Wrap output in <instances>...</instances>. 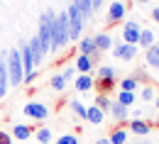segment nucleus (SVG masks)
Here are the masks:
<instances>
[{
  "mask_svg": "<svg viewBox=\"0 0 159 144\" xmlns=\"http://www.w3.org/2000/svg\"><path fill=\"white\" fill-rule=\"evenodd\" d=\"M132 78H135V81H137L139 85H142V83H144V85H147V81H149V73H147V71H144V68H137V73H135V76H132Z\"/></svg>",
  "mask_w": 159,
  "mask_h": 144,
  "instance_id": "nucleus-31",
  "label": "nucleus"
},
{
  "mask_svg": "<svg viewBox=\"0 0 159 144\" xmlns=\"http://www.w3.org/2000/svg\"><path fill=\"white\" fill-rule=\"evenodd\" d=\"M71 110H74V112L79 115L81 120H86V105L81 103L79 98H74V100H71Z\"/></svg>",
  "mask_w": 159,
  "mask_h": 144,
  "instance_id": "nucleus-29",
  "label": "nucleus"
},
{
  "mask_svg": "<svg viewBox=\"0 0 159 144\" xmlns=\"http://www.w3.org/2000/svg\"><path fill=\"white\" fill-rule=\"evenodd\" d=\"M127 137H130V132H127L125 127H115V129L110 132L108 142H110V144H127Z\"/></svg>",
  "mask_w": 159,
  "mask_h": 144,
  "instance_id": "nucleus-20",
  "label": "nucleus"
},
{
  "mask_svg": "<svg viewBox=\"0 0 159 144\" xmlns=\"http://www.w3.org/2000/svg\"><path fill=\"white\" fill-rule=\"evenodd\" d=\"M10 90V78H7V61H5V51L0 54V100L7 95Z\"/></svg>",
  "mask_w": 159,
  "mask_h": 144,
  "instance_id": "nucleus-12",
  "label": "nucleus"
},
{
  "mask_svg": "<svg viewBox=\"0 0 159 144\" xmlns=\"http://www.w3.org/2000/svg\"><path fill=\"white\" fill-rule=\"evenodd\" d=\"M93 66H96V61H93L91 56H83V54H79V56H76V63H74V68H76L79 73H91Z\"/></svg>",
  "mask_w": 159,
  "mask_h": 144,
  "instance_id": "nucleus-17",
  "label": "nucleus"
},
{
  "mask_svg": "<svg viewBox=\"0 0 159 144\" xmlns=\"http://www.w3.org/2000/svg\"><path fill=\"white\" fill-rule=\"evenodd\" d=\"M154 124H157V127H159V115H157V120H154Z\"/></svg>",
  "mask_w": 159,
  "mask_h": 144,
  "instance_id": "nucleus-40",
  "label": "nucleus"
},
{
  "mask_svg": "<svg viewBox=\"0 0 159 144\" xmlns=\"http://www.w3.org/2000/svg\"><path fill=\"white\" fill-rule=\"evenodd\" d=\"M149 46H154V32H152V29H142V32H139L137 49H149Z\"/></svg>",
  "mask_w": 159,
  "mask_h": 144,
  "instance_id": "nucleus-21",
  "label": "nucleus"
},
{
  "mask_svg": "<svg viewBox=\"0 0 159 144\" xmlns=\"http://www.w3.org/2000/svg\"><path fill=\"white\" fill-rule=\"evenodd\" d=\"M44 144H52V142H44Z\"/></svg>",
  "mask_w": 159,
  "mask_h": 144,
  "instance_id": "nucleus-41",
  "label": "nucleus"
},
{
  "mask_svg": "<svg viewBox=\"0 0 159 144\" xmlns=\"http://www.w3.org/2000/svg\"><path fill=\"white\" fill-rule=\"evenodd\" d=\"M37 73H39V71H30V73H25V83H32L34 78H37Z\"/></svg>",
  "mask_w": 159,
  "mask_h": 144,
  "instance_id": "nucleus-34",
  "label": "nucleus"
},
{
  "mask_svg": "<svg viewBox=\"0 0 159 144\" xmlns=\"http://www.w3.org/2000/svg\"><path fill=\"white\" fill-rule=\"evenodd\" d=\"M10 134H12V139L15 142H27L30 137H34V129L30 127V124H22V122H17L12 129H10Z\"/></svg>",
  "mask_w": 159,
  "mask_h": 144,
  "instance_id": "nucleus-13",
  "label": "nucleus"
},
{
  "mask_svg": "<svg viewBox=\"0 0 159 144\" xmlns=\"http://www.w3.org/2000/svg\"><path fill=\"white\" fill-rule=\"evenodd\" d=\"M118 83V71L113 66H98L96 78H93V88H98L100 95H108Z\"/></svg>",
  "mask_w": 159,
  "mask_h": 144,
  "instance_id": "nucleus-3",
  "label": "nucleus"
},
{
  "mask_svg": "<svg viewBox=\"0 0 159 144\" xmlns=\"http://www.w3.org/2000/svg\"><path fill=\"white\" fill-rule=\"evenodd\" d=\"M125 12H127V5L122 2V0H115V2H110V7H108V24H118V22L125 20Z\"/></svg>",
  "mask_w": 159,
  "mask_h": 144,
  "instance_id": "nucleus-8",
  "label": "nucleus"
},
{
  "mask_svg": "<svg viewBox=\"0 0 159 144\" xmlns=\"http://www.w3.org/2000/svg\"><path fill=\"white\" fill-rule=\"evenodd\" d=\"M127 132H132V134H137V137H147V134L152 132V124L147 122V120H142V117H132L130 124H127Z\"/></svg>",
  "mask_w": 159,
  "mask_h": 144,
  "instance_id": "nucleus-10",
  "label": "nucleus"
},
{
  "mask_svg": "<svg viewBox=\"0 0 159 144\" xmlns=\"http://www.w3.org/2000/svg\"><path fill=\"white\" fill-rule=\"evenodd\" d=\"M49 32H52V51L49 54H59L61 49L69 46V17H66V12L49 10Z\"/></svg>",
  "mask_w": 159,
  "mask_h": 144,
  "instance_id": "nucleus-1",
  "label": "nucleus"
},
{
  "mask_svg": "<svg viewBox=\"0 0 159 144\" xmlns=\"http://www.w3.org/2000/svg\"><path fill=\"white\" fill-rule=\"evenodd\" d=\"M79 54H83V56H100V51L96 49V41H93V37H81L79 39Z\"/></svg>",
  "mask_w": 159,
  "mask_h": 144,
  "instance_id": "nucleus-14",
  "label": "nucleus"
},
{
  "mask_svg": "<svg viewBox=\"0 0 159 144\" xmlns=\"http://www.w3.org/2000/svg\"><path fill=\"white\" fill-rule=\"evenodd\" d=\"M49 85H52V90H57V93H64V90H66V81H64L61 73H54L52 81H49Z\"/></svg>",
  "mask_w": 159,
  "mask_h": 144,
  "instance_id": "nucleus-26",
  "label": "nucleus"
},
{
  "mask_svg": "<svg viewBox=\"0 0 159 144\" xmlns=\"http://www.w3.org/2000/svg\"><path fill=\"white\" fill-rule=\"evenodd\" d=\"M57 144H81L79 134H61L57 137Z\"/></svg>",
  "mask_w": 159,
  "mask_h": 144,
  "instance_id": "nucleus-30",
  "label": "nucleus"
},
{
  "mask_svg": "<svg viewBox=\"0 0 159 144\" xmlns=\"http://www.w3.org/2000/svg\"><path fill=\"white\" fill-rule=\"evenodd\" d=\"M144 61H147V66H152L154 71H159V56L152 51V46H149V49H144Z\"/></svg>",
  "mask_w": 159,
  "mask_h": 144,
  "instance_id": "nucleus-27",
  "label": "nucleus"
},
{
  "mask_svg": "<svg viewBox=\"0 0 159 144\" xmlns=\"http://www.w3.org/2000/svg\"><path fill=\"white\" fill-rule=\"evenodd\" d=\"M66 17H69V41H79L83 37V17L74 2L66 7Z\"/></svg>",
  "mask_w": 159,
  "mask_h": 144,
  "instance_id": "nucleus-4",
  "label": "nucleus"
},
{
  "mask_svg": "<svg viewBox=\"0 0 159 144\" xmlns=\"http://www.w3.org/2000/svg\"><path fill=\"white\" fill-rule=\"evenodd\" d=\"M139 32H142L139 22L137 20H127V22H125V27H122V41H125V44H135V46H137Z\"/></svg>",
  "mask_w": 159,
  "mask_h": 144,
  "instance_id": "nucleus-7",
  "label": "nucleus"
},
{
  "mask_svg": "<svg viewBox=\"0 0 159 144\" xmlns=\"http://www.w3.org/2000/svg\"><path fill=\"white\" fill-rule=\"evenodd\" d=\"M110 117H113V122H115V124L127 122V117H130V107H125V105H120L118 100H113V105H110Z\"/></svg>",
  "mask_w": 159,
  "mask_h": 144,
  "instance_id": "nucleus-11",
  "label": "nucleus"
},
{
  "mask_svg": "<svg viewBox=\"0 0 159 144\" xmlns=\"http://www.w3.org/2000/svg\"><path fill=\"white\" fill-rule=\"evenodd\" d=\"M93 41H96V49H98V51H110V49H113V39H110L108 32H96V34H93Z\"/></svg>",
  "mask_w": 159,
  "mask_h": 144,
  "instance_id": "nucleus-16",
  "label": "nucleus"
},
{
  "mask_svg": "<svg viewBox=\"0 0 159 144\" xmlns=\"http://www.w3.org/2000/svg\"><path fill=\"white\" fill-rule=\"evenodd\" d=\"M5 61H7V78H10V88H20L25 83V66L20 59V49H7L5 51Z\"/></svg>",
  "mask_w": 159,
  "mask_h": 144,
  "instance_id": "nucleus-2",
  "label": "nucleus"
},
{
  "mask_svg": "<svg viewBox=\"0 0 159 144\" xmlns=\"http://www.w3.org/2000/svg\"><path fill=\"white\" fill-rule=\"evenodd\" d=\"M34 137H37V144L52 142L54 139V129L52 127H39V129H34Z\"/></svg>",
  "mask_w": 159,
  "mask_h": 144,
  "instance_id": "nucleus-22",
  "label": "nucleus"
},
{
  "mask_svg": "<svg viewBox=\"0 0 159 144\" xmlns=\"http://www.w3.org/2000/svg\"><path fill=\"white\" fill-rule=\"evenodd\" d=\"M139 95H142V100H147V103H154V98H157V88L154 85H142L139 88Z\"/></svg>",
  "mask_w": 159,
  "mask_h": 144,
  "instance_id": "nucleus-24",
  "label": "nucleus"
},
{
  "mask_svg": "<svg viewBox=\"0 0 159 144\" xmlns=\"http://www.w3.org/2000/svg\"><path fill=\"white\" fill-rule=\"evenodd\" d=\"M135 98H137V93H127V90H120L115 100H118L120 105H125V107H132V105H135Z\"/></svg>",
  "mask_w": 159,
  "mask_h": 144,
  "instance_id": "nucleus-23",
  "label": "nucleus"
},
{
  "mask_svg": "<svg viewBox=\"0 0 159 144\" xmlns=\"http://www.w3.org/2000/svg\"><path fill=\"white\" fill-rule=\"evenodd\" d=\"M76 7H79V12H81V17H83V22L86 20H91L93 15H96V10H93V5H91V0H71Z\"/></svg>",
  "mask_w": 159,
  "mask_h": 144,
  "instance_id": "nucleus-18",
  "label": "nucleus"
},
{
  "mask_svg": "<svg viewBox=\"0 0 159 144\" xmlns=\"http://www.w3.org/2000/svg\"><path fill=\"white\" fill-rule=\"evenodd\" d=\"M96 107H100V110H103V112H105V110H110V105H113V100H110V98H108V95H96Z\"/></svg>",
  "mask_w": 159,
  "mask_h": 144,
  "instance_id": "nucleus-28",
  "label": "nucleus"
},
{
  "mask_svg": "<svg viewBox=\"0 0 159 144\" xmlns=\"http://www.w3.org/2000/svg\"><path fill=\"white\" fill-rule=\"evenodd\" d=\"M61 76H64V81L69 83L71 78H74V76H76V68H74V66H66V68L61 71Z\"/></svg>",
  "mask_w": 159,
  "mask_h": 144,
  "instance_id": "nucleus-32",
  "label": "nucleus"
},
{
  "mask_svg": "<svg viewBox=\"0 0 159 144\" xmlns=\"http://www.w3.org/2000/svg\"><path fill=\"white\" fill-rule=\"evenodd\" d=\"M86 120H88L91 124H103L105 112H103L100 107H96V105H91V107H86Z\"/></svg>",
  "mask_w": 159,
  "mask_h": 144,
  "instance_id": "nucleus-19",
  "label": "nucleus"
},
{
  "mask_svg": "<svg viewBox=\"0 0 159 144\" xmlns=\"http://www.w3.org/2000/svg\"><path fill=\"white\" fill-rule=\"evenodd\" d=\"M103 2H105V0H91V5H93V10H100V7H103Z\"/></svg>",
  "mask_w": 159,
  "mask_h": 144,
  "instance_id": "nucleus-35",
  "label": "nucleus"
},
{
  "mask_svg": "<svg viewBox=\"0 0 159 144\" xmlns=\"http://www.w3.org/2000/svg\"><path fill=\"white\" fill-rule=\"evenodd\" d=\"M152 20L159 24V7H154V10H152Z\"/></svg>",
  "mask_w": 159,
  "mask_h": 144,
  "instance_id": "nucleus-36",
  "label": "nucleus"
},
{
  "mask_svg": "<svg viewBox=\"0 0 159 144\" xmlns=\"http://www.w3.org/2000/svg\"><path fill=\"white\" fill-rule=\"evenodd\" d=\"M110 2H115V0H110Z\"/></svg>",
  "mask_w": 159,
  "mask_h": 144,
  "instance_id": "nucleus-42",
  "label": "nucleus"
},
{
  "mask_svg": "<svg viewBox=\"0 0 159 144\" xmlns=\"http://www.w3.org/2000/svg\"><path fill=\"white\" fill-rule=\"evenodd\" d=\"M15 139H12V134L10 132H5V129H0V144H12Z\"/></svg>",
  "mask_w": 159,
  "mask_h": 144,
  "instance_id": "nucleus-33",
  "label": "nucleus"
},
{
  "mask_svg": "<svg viewBox=\"0 0 159 144\" xmlns=\"http://www.w3.org/2000/svg\"><path fill=\"white\" fill-rule=\"evenodd\" d=\"M152 51H154V54L159 56V44H154V46H152Z\"/></svg>",
  "mask_w": 159,
  "mask_h": 144,
  "instance_id": "nucleus-38",
  "label": "nucleus"
},
{
  "mask_svg": "<svg viewBox=\"0 0 159 144\" xmlns=\"http://www.w3.org/2000/svg\"><path fill=\"white\" fill-rule=\"evenodd\" d=\"M22 112L30 117V120H37V122H42V120H47L49 115H52V110H49V105L39 103V100H30V103H25V107H22Z\"/></svg>",
  "mask_w": 159,
  "mask_h": 144,
  "instance_id": "nucleus-6",
  "label": "nucleus"
},
{
  "mask_svg": "<svg viewBox=\"0 0 159 144\" xmlns=\"http://www.w3.org/2000/svg\"><path fill=\"white\" fill-rule=\"evenodd\" d=\"M74 85H76L79 93H91V90H93V76H91V73H79L76 81H74Z\"/></svg>",
  "mask_w": 159,
  "mask_h": 144,
  "instance_id": "nucleus-15",
  "label": "nucleus"
},
{
  "mask_svg": "<svg viewBox=\"0 0 159 144\" xmlns=\"http://www.w3.org/2000/svg\"><path fill=\"white\" fill-rule=\"evenodd\" d=\"M37 39L42 44V51L49 54L52 51V32H49V10H44L37 22Z\"/></svg>",
  "mask_w": 159,
  "mask_h": 144,
  "instance_id": "nucleus-5",
  "label": "nucleus"
},
{
  "mask_svg": "<svg viewBox=\"0 0 159 144\" xmlns=\"http://www.w3.org/2000/svg\"><path fill=\"white\" fill-rule=\"evenodd\" d=\"M135 2H139V5H144V2H149V0H135Z\"/></svg>",
  "mask_w": 159,
  "mask_h": 144,
  "instance_id": "nucleus-39",
  "label": "nucleus"
},
{
  "mask_svg": "<svg viewBox=\"0 0 159 144\" xmlns=\"http://www.w3.org/2000/svg\"><path fill=\"white\" fill-rule=\"evenodd\" d=\"M120 90H127V93H137L139 90V83L132 78V76H127V78H122L120 81Z\"/></svg>",
  "mask_w": 159,
  "mask_h": 144,
  "instance_id": "nucleus-25",
  "label": "nucleus"
},
{
  "mask_svg": "<svg viewBox=\"0 0 159 144\" xmlns=\"http://www.w3.org/2000/svg\"><path fill=\"white\" fill-rule=\"evenodd\" d=\"M110 54H113L115 59H122V61H135V56H137L139 51H137L135 44H125V41H122V44H118Z\"/></svg>",
  "mask_w": 159,
  "mask_h": 144,
  "instance_id": "nucleus-9",
  "label": "nucleus"
},
{
  "mask_svg": "<svg viewBox=\"0 0 159 144\" xmlns=\"http://www.w3.org/2000/svg\"><path fill=\"white\" fill-rule=\"evenodd\" d=\"M96 144H110V142H108V137H103V139H98Z\"/></svg>",
  "mask_w": 159,
  "mask_h": 144,
  "instance_id": "nucleus-37",
  "label": "nucleus"
}]
</instances>
